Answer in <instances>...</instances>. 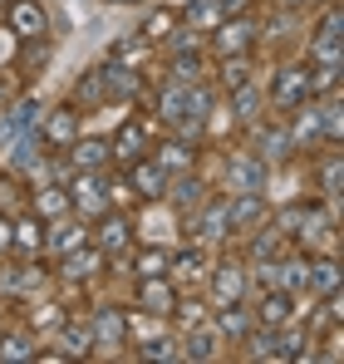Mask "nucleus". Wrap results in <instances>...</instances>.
<instances>
[{"label": "nucleus", "mask_w": 344, "mask_h": 364, "mask_svg": "<svg viewBox=\"0 0 344 364\" xmlns=\"http://www.w3.org/2000/svg\"><path fill=\"white\" fill-rule=\"evenodd\" d=\"M5 15H10V35H15V40H45V35H50V10H45V0H10Z\"/></svg>", "instance_id": "nucleus-3"}, {"label": "nucleus", "mask_w": 344, "mask_h": 364, "mask_svg": "<svg viewBox=\"0 0 344 364\" xmlns=\"http://www.w3.org/2000/svg\"><path fill=\"white\" fill-rule=\"evenodd\" d=\"M222 20H227L222 0H192V5L182 10V25H187V30H197L202 40H207V35H212V30H217Z\"/></svg>", "instance_id": "nucleus-23"}, {"label": "nucleus", "mask_w": 344, "mask_h": 364, "mask_svg": "<svg viewBox=\"0 0 344 364\" xmlns=\"http://www.w3.org/2000/svg\"><path fill=\"white\" fill-rule=\"evenodd\" d=\"M5 5H10V0H0V10H5Z\"/></svg>", "instance_id": "nucleus-49"}, {"label": "nucleus", "mask_w": 344, "mask_h": 364, "mask_svg": "<svg viewBox=\"0 0 344 364\" xmlns=\"http://www.w3.org/2000/svg\"><path fill=\"white\" fill-rule=\"evenodd\" d=\"M281 242H286L281 227H266V222H261V227H256V242H251V261H271V256L281 251Z\"/></svg>", "instance_id": "nucleus-39"}, {"label": "nucleus", "mask_w": 344, "mask_h": 364, "mask_svg": "<svg viewBox=\"0 0 344 364\" xmlns=\"http://www.w3.org/2000/svg\"><path fill=\"white\" fill-rule=\"evenodd\" d=\"M138 360H177V340H172V335H158V340H148V345L138 350Z\"/></svg>", "instance_id": "nucleus-42"}, {"label": "nucleus", "mask_w": 344, "mask_h": 364, "mask_svg": "<svg viewBox=\"0 0 344 364\" xmlns=\"http://www.w3.org/2000/svg\"><path fill=\"white\" fill-rule=\"evenodd\" d=\"M305 99H315V94H310V69H305V64H286V69L276 74V84H271V104H276L281 114H290V109H300Z\"/></svg>", "instance_id": "nucleus-4"}, {"label": "nucleus", "mask_w": 344, "mask_h": 364, "mask_svg": "<svg viewBox=\"0 0 344 364\" xmlns=\"http://www.w3.org/2000/svg\"><path fill=\"white\" fill-rule=\"evenodd\" d=\"M192 153H197V148H187V138H172V143L158 148V163H163L168 173H187V168H192Z\"/></svg>", "instance_id": "nucleus-37"}, {"label": "nucleus", "mask_w": 344, "mask_h": 364, "mask_svg": "<svg viewBox=\"0 0 344 364\" xmlns=\"http://www.w3.org/2000/svg\"><path fill=\"white\" fill-rule=\"evenodd\" d=\"M30 207H35V217H69L74 212L69 207V187H40L30 197Z\"/></svg>", "instance_id": "nucleus-33"}, {"label": "nucleus", "mask_w": 344, "mask_h": 364, "mask_svg": "<svg viewBox=\"0 0 344 364\" xmlns=\"http://www.w3.org/2000/svg\"><path fill=\"white\" fill-rule=\"evenodd\" d=\"M128 242H133V222L118 217V212H104V217H99V232H94V246H99L104 256H123Z\"/></svg>", "instance_id": "nucleus-14"}, {"label": "nucleus", "mask_w": 344, "mask_h": 364, "mask_svg": "<svg viewBox=\"0 0 344 364\" xmlns=\"http://www.w3.org/2000/svg\"><path fill=\"white\" fill-rule=\"evenodd\" d=\"M281 5H290V10H295V5H310V0H281Z\"/></svg>", "instance_id": "nucleus-47"}, {"label": "nucleus", "mask_w": 344, "mask_h": 364, "mask_svg": "<svg viewBox=\"0 0 344 364\" xmlns=\"http://www.w3.org/2000/svg\"><path fill=\"white\" fill-rule=\"evenodd\" d=\"M99 74H104V89H109V99H133V94L143 89L138 69H133L128 60H109V64H99Z\"/></svg>", "instance_id": "nucleus-20"}, {"label": "nucleus", "mask_w": 344, "mask_h": 364, "mask_svg": "<svg viewBox=\"0 0 344 364\" xmlns=\"http://www.w3.org/2000/svg\"><path fill=\"white\" fill-rule=\"evenodd\" d=\"M222 355V335L202 320V325H192V335L177 345V360H192V364H207V360H217Z\"/></svg>", "instance_id": "nucleus-15"}, {"label": "nucleus", "mask_w": 344, "mask_h": 364, "mask_svg": "<svg viewBox=\"0 0 344 364\" xmlns=\"http://www.w3.org/2000/svg\"><path fill=\"white\" fill-rule=\"evenodd\" d=\"M251 153H256V158H261L266 168L286 163L290 153H295V148H290V133H286V123H261V119H256V148H251Z\"/></svg>", "instance_id": "nucleus-10"}, {"label": "nucleus", "mask_w": 344, "mask_h": 364, "mask_svg": "<svg viewBox=\"0 0 344 364\" xmlns=\"http://www.w3.org/2000/svg\"><path fill=\"white\" fill-rule=\"evenodd\" d=\"M99 261H104L99 246H74V251L64 256V276H69V281H89V276L99 271Z\"/></svg>", "instance_id": "nucleus-30"}, {"label": "nucleus", "mask_w": 344, "mask_h": 364, "mask_svg": "<svg viewBox=\"0 0 344 364\" xmlns=\"http://www.w3.org/2000/svg\"><path fill=\"white\" fill-rule=\"evenodd\" d=\"M40 119H45V104H40V99H20L15 109H5V114H0V148H10L20 133H30Z\"/></svg>", "instance_id": "nucleus-11"}, {"label": "nucleus", "mask_w": 344, "mask_h": 364, "mask_svg": "<svg viewBox=\"0 0 344 364\" xmlns=\"http://www.w3.org/2000/svg\"><path fill=\"white\" fill-rule=\"evenodd\" d=\"M45 246V217H25L10 232V251H40Z\"/></svg>", "instance_id": "nucleus-34"}, {"label": "nucleus", "mask_w": 344, "mask_h": 364, "mask_svg": "<svg viewBox=\"0 0 344 364\" xmlns=\"http://www.w3.org/2000/svg\"><path fill=\"white\" fill-rule=\"evenodd\" d=\"M45 242H50V251H55V256H69L74 246L89 242V227H84V222H74V217H64V222L55 227V237H45Z\"/></svg>", "instance_id": "nucleus-32"}, {"label": "nucleus", "mask_w": 344, "mask_h": 364, "mask_svg": "<svg viewBox=\"0 0 344 364\" xmlns=\"http://www.w3.org/2000/svg\"><path fill=\"white\" fill-rule=\"evenodd\" d=\"M290 148H320L325 143V119H320V104L305 99L300 109H290Z\"/></svg>", "instance_id": "nucleus-8"}, {"label": "nucleus", "mask_w": 344, "mask_h": 364, "mask_svg": "<svg viewBox=\"0 0 344 364\" xmlns=\"http://www.w3.org/2000/svg\"><path fill=\"white\" fill-rule=\"evenodd\" d=\"M45 158H50V153H45V143H40V133H35V128H30V133H20V138L10 143V173H25V178H35Z\"/></svg>", "instance_id": "nucleus-16"}, {"label": "nucleus", "mask_w": 344, "mask_h": 364, "mask_svg": "<svg viewBox=\"0 0 344 364\" xmlns=\"http://www.w3.org/2000/svg\"><path fill=\"white\" fill-rule=\"evenodd\" d=\"M340 291V261H310V296H330Z\"/></svg>", "instance_id": "nucleus-35"}, {"label": "nucleus", "mask_w": 344, "mask_h": 364, "mask_svg": "<svg viewBox=\"0 0 344 364\" xmlns=\"http://www.w3.org/2000/svg\"><path fill=\"white\" fill-rule=\"evenodd\" d=\"M172 20H177L172 10H153V15L143 20V40H148V45H153V40H168V35H172Z\"/></svg>", "instance_id": "nucleus-41"}, {"label": "nucleus", "mask_w": 344, "mask_h": 364, "mask_svg": "<svg viewBox=\"0 0 344 364\" xmlns=\"http://www.w3.org/2000/svg\"><path fill=\"white\" fill-rule=\"evenodd\" d=\"M227 222L231 232H256L261 222H271V207L261 192H227Z\"/></svg>", "instance_id": "nucleus-6"}, {"label": "nucleus", "mask_w": 344, "mask_h": 364, "mask_svg": "<svg viewBox=\"0 0 344 364\" xmlns=\"http://www.w3.org/2000/svg\"><path fill=\"white\" fill-rule=\"evenodd\" d=\"M109 202H114V187L104 178V168H99V173H79V178L69 182V207H74L79 217H104Z\"/></svg>", "instance_id": "nucleus-2"}, {"label": "nucleus", "mask_w": 344, "mask_h": 364, "mask_svg": "<svg viewBox=\"0 0 344 364\" xmlns=\"http://www.w3.org/2000/svg\"><path fill=\"white\" fill-rule=\"evenodd\" d=\"M207 40H212V50H217L222 60H227V55H251V50H256V40H261V30H256V15H251V10H241V15H227V20H222V25L207 35Z\"/></svg>", "instance_id": "nucleus-1"}, {"label": "nucleus", "mask_w": 344, "mask_h": 364, "mask_svg": "<svg viewBox=\"0 0 344 364\" xmlns=\"http://www.w3.org/2000/svg\"><path fill=\"white\" fill-rule=\"evenodd\" d=\"M5 99H10V89H5V79H0V104H5Z\"/></svg>", "instance_id": "nucleus-46"}, {"label": "nucleus", "mask_w": 344, "mask_h": 364, "mask_svg": "<svg viewBox=\"0 0 344 364\" xmlns=\"http://www.w3.org/2000/svg\"><path fill=\"white\" fill-rule=\"evenodd\" d=\"M266 182H271V168L256 153L227 158V192H266Z\"/></svg>", "instance_id": "nucleus-7"}, {"label": "nucleus", "mask_w": 344, "mask_h": 364, "mask_svg": "<svg viewBox=\"0 0 344 364\" xmlns=\"http://www.w3.org/2000/svg\"><path fill=\"white\" fill-rule=\"evenodd\" d=\"M187 109H192V84L168 79V84H163V94H158V119H163V123H177Z\"/></svg>", "instance_id": "nucleus-25"}, {"label": "nucleus", "mask_w": 344, "mask_h": 364, "mask_svg": "<svg viewBox=\"0 0 344 364\" xmlns=\"http://www.w3.org/2000/svg\"><path fill=\"white\" fill-rule=\"evenodd\" d=\"M320 192H325V197H340V153H335V148L320 158Z\"/></svg>", "instance_id": "nucleus-40"}, {"label": "nucleus", "mask_w": 344, "mask_h": 364, "mask_svg": "<svg viewBox=\"0 0 344 364\" xmlns=\"http://www.w3.org/2000/svg\"><path fill=\"white\" fill-rule=\"evenodd\" d=\"M236 84H246V55H227L222 60V89H236Z\"/></svg>", "instance_id": "nucleus-43"}, {"label": "nucleus", "mask_w": 344, "mask_h": 364, "mask_svg": "<svg viewBox=\"0 0 344 364\" xmlns=\"http://www.w3.org/2000/svg\"><path fill=\"white\" fill-rule=\"evenodd\" d=\"M89 330H94V345L118 350V345H123V335H128V320H123V310H118V305H99Z\"/></svg>", "instance_id": "nucleus-19"}, {"label": "nucleus", "mask_w": 344, "mask_h": 364, "mask_svg": "<svg viewBox=\"0 0 344 364\" xmlns=\"http://www.w3.org/2000/svg\"><path fill=\"white\" fill-rule=\"evenodd\" d=\"M138 305H143L148 315H172L177 291L168 286V276H143V286H138Z\"/></svg>", "instance_id": "nucleus-21"}, {"label": "nucleus", "mask_w": 344, "mask_h": 364, "mask_svg": "<svg viewBox=\"0 0 344 364\" xmlns=\"http://www.w3.org/2000/svg\"><path fill=\"white\" fill-rule=\"evenodd\" d=\"M74 109H99V104H109V89H104V74L99 69H89L79 84H74V99H69Z\"/></svg>", "instance_id": "nucleus-29"}, {"label": "nucleus", "mask_w": 344, "mask_h": 364, "mask_svg": "<svg viewBox=\"0 0 344 364\" xmlns=\"http://www.w3.org/2000/svg\"><path fill=\"white\" fill-rule=\"evenodd\" d=\"M261 104H266V94H261L251 79L231 89V119H236V123H256V119H261Z\"/></svg>", "instance_id": "nucleus-27"}, {"label": "nucleus", "mask_w": 344, "mask_h": 364, "mask_svg": "<svg viewBox=\"0 0 344 364\" xmlns=\"http://www.w3.org/2000/svg\"><path fill=\"white\" fill-rule=\"evenodd\" d=\"M222 10L227 15H241V10H251V0H222Z\"/></svg>", "instance_id": "nucleus-45"}, {"label": "nucleus", "mask_w": 344, "mask_h": 364, "mask_svg": "<svg viewBox=\"0 0 344 364\" xmlns=\"http://www.w3.org/2000/svg\"><path fill=\"white\" fill-rule=\"evenodd\" d=\"M168 182H172V173L158 163V158H138V163H128V187H133L138 197H163Z\"/></svg>", "instance_id": "nucleus-12"}, {"label": "nucleus", "mask_w": 344, "mask_h": 364, "mask_svg": "<svg viewBox=\"0 0 344 364\" xmlns=\"http://www.w3.org/2000/svg\"><path fill=\"white\" fill-rule=\"evenodd\" d=\"M114 5H138V0H114Z\"/></svg>", "instance_id": "nucleus-48"}, {"label": "nucleus", "mask_w": 344, "mask_h": 364, "mask_svg": "<svg viewBox=\"0 0 344 364\" xmlns=\"http://www.w3.org/2000/svg\"><path fill=\"white\" fill-rule=\"evenodd\" d=\"M148 148H153V143H148V128H143V119H128L123 128H118V138L109 143L114 163H123V168H128V163H138V158H148Z\"/></svg>", "instance_id": "nucleus-13"}, {"label": "nucleus", "mask_w": 344, "mask_h": 364, "mask_svg": "<svg viewBox=\"0 0 344 364\" xmlns=\"http://www.w3.org/2000/svg\"><path fill=\"white\" fill-rule=\"evenodd\" d=\"M212 296H217V305L241 301V296H246V266H236V261L217 266V271H212Z\"/></svg>", "instance_id": "nucleus-22"}, {"label": "nucleus", "mask_w": 344, "mask_h": 364, "mask_svg": "<svg viewBox=\"0 0 344 364\" xmlns=\"http://www.w3.org/2000/svg\"><path fill=\"white\" fill-rule=\"evenodd\" d=\"M133 271H138V276H168V271H172V256L163 251V246H143Z\"/></svg>", "instance_id": "nucleus-38"}, {"label": "nucleus", "mask_w": 344, "mask_h": 364, "mask_svg": "<svg viewBox=\"0 0 344 364\" xmlns=\"http://www.w3.org/2000/svg\"><path fill=\"white\" fill-rule=\"evenodd\" d=\"M35 350H40V345H35L30 330H5V335H0V364H30Z\"/></svg>", "instance_id": "nucleus-28"}, {"label": "nucleus", "mask_w": 344, "mask_h": 364, "mask_svg": "<svg viewBox=\"0 0 344 364\" xmlns=\"http://www.w3.org/2000/svg\"><path fill=\"white\" fill-rule=\"evenodd\" d=\"M74 138H79V109H74V104H59V109H50V119H45V128H40L45 153H64Z\"/></svg>", "instance_id": "nucleus-9"}, {"label": "nucleus", "mask_w": 344, "mask_h": 364, "mask_svg": "<svg viewBox=\"0 0 344 364\" xmlns=\"http://www.w3.org/2000/svg\"><path fill=\"white\" fill-rule=\"evenodd\" d=\"M172 79L177 84H202V50H177L172 55Z\"/></svg>", "instance_id": "nucleus-36"}, {"label": "nucleus", "mask_w": 344, "mask_h": 364, "mask_svg": "<svg viewBox=\"0 0 344 364\" xmlns=\"http://www.w3.org/2000/svg\"><path fill=\"white\" fill-rule=\"evenodd\" d=\"M10 232H15V222H10V217H0V256L10 251Z\"/></svg>", "instance_id": "nucleus-44"}, {"label": "nucleus", "mask_w": 344, "mask_h": 364, "mask_svg": "<svg viewBox=\"0 0 344 364\" xmlns=\"http://www.w3.org/2000/svg\"><path fill=\"white\" fill-rule=\"evenodd\" d=\"M212 330H217L222 340H231V345H241V340L256 330V315H251L241 301H231V305H222V310H217V325H212Z\"/></svg>", "instance_id": "nucleus-18"}, {"label": "nucleus", "mask_w": 344, "mask_h": 364, "mask_svg": "<svg viewBox=\"0 0 344 364\" xmlns=\"http://www.w3.org/2000/svg\"><path fill=\"white\" fill-rule=\"evenodd\" d=\"M59 345H64V360H89L99 345H94V330L84 325V320H69L64 330H59Z\"/></svg>", "instance_id": "nucleus-26"}, {"label": "nucleus", "mask_w": 344, "mask_h": 364, "mask_svg": "<svg viewBox=\"0 0 344 364\" xmlns=\"http://www.w3.org/2000/svg\"><path fill=\"white\" fill-rule=\"evenodd\" d=\"M163 197H172V207H177V212H197V207H202V197H207V187L187 173V178L168 182V192H163Z\"/></svg>", "instance_id": "nucleus-31"}, {"label": "nucleus", "mask_w": 344, "mask_h": 364, "mask_svg": "<svg viewBox=\"0 0 344 364\" xmlns=\"http://www.w3.org/2000/svg\"><path fill=\"white\" fill-rule=\"evenodd\" d=\"M187 232H192L197 242H222V237H231V222H227V197H202V207L192 212Z\"/></svg>", "instance_id": "nucleus-5"}, {"label": "nucleus", "mask_w": 344, "mask_h": 364, "mask_svg": "<svg viewBox=\"0 0 344 364\" xmlns=\"http://www.w3.org/2000/svg\"><path fill=\"white\" fill-rule=\"evenodd\" d=\"M64 158H69V168H79V173H99V168H109V163H114V153H109V143H104V138L69 143V148H64Z\"/></svg>", "instance_id": "nucleus-17"}, {"label": "nucleus", "mask_w": 344, "mask_h": 364, "mask_svg": "<svg viewBox=\"0 0 344 364\" xmlns=\"http://www.w3.org/2000/svg\"><path fill=\"white\" fill-rule=\"evenodd\" d=\"M290 315H295V305H290V291H281V286H271V291H261V305H256V320L261 325H290Z\"/></svg>", "instance_id": "nucleus-24"}]
</instances>
